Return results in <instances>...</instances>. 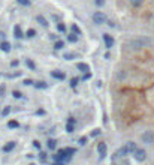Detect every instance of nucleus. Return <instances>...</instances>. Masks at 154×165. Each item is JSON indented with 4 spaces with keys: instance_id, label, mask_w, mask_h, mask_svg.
I'll list each match as a JSON object with an SVG mask.
<instances>
[{
    "instance_id": "2",
    "label": "nucleus",
    "mask_w": 154,
    "mask_h": 165,
    "mask_svg": "<svg viewBox=\"0 0 154 165\" xmlns=\"http://www.w3.org/2000/svg\"><path fill=\"white\" fill-rule=\"evenodd\" d=\"M91 18H93L94 24H97V26H99V24H103V23L106 21V15L103 14V12H100V11H97V12H94V14H93Z\"/></svg>"
},
{
    "instance_id": "30",
    "label": "nucleus",
    "mask_w": 154,
    "mask_h": 165,
    "mask_svg": "<svg viewBox=\"0 0 154 165\" xmlns=\"http://www.w3.org/2000/svg\"><path fill=\"white\" fill-rule=\"evenodd\" d=\"M66 132H67V134H72V132H74V125L67 123L66 125Z\"/></svg>"
},
{
    "instance_id": "42",
    "label": "nucleus",
    "mask_w": 154,
    "mask_h": 165,
    "mask_svg": "<svg viewBox=\"0 0 154 165\" xmlns=\"http://www.w3.org/2000/svg\"><path fill=\"white\" fill-rule=\"evenodd\" d=\"M49 38H51V39H54V41H57V35H49Z\"/></svg>"
},
{
    "instance_id": "1",
    "label": "nucleus",
    "mask_w": 154,
    "mask_h": 165,
    "mask_svg": "<svg viewBox=\"0 0 154 165\" xmlns=\"http://www.w3.org/2000/svg\"><path fill=\"white\" fill-rule=\"evenodd\" d=\"M151 44V39L150 38H145V36H142V38H138V39H133V41L130 42L129 45H130V48L133 50H139V48H144V47H147Z\"/></svg>"
},
{
    "instance_id": "9",
    "label": "nucleus",
    "mask_w": 154,
    "mask_h": 165,
    "mask_svg": "<svg viewBox=\"0 0 154 165\" xmlns=\"http://www.w3.org/2000/svg\"><path fill=\"white\" fill-rule=\"evenodd\" d=\"M115 155L120 156V158H124V156H127V155H130V153H129V150L126 149V146H123V147H120L118 150L115 152Z\"/></svg>"
},
{
    "instance_id": "36",
    "label": "nucleus",
    "mask_w": 154,
    "mask_h": 165,
    "mask_svg": "<svg viewBox=\"0 0 154 165\" xmlns=\"http://www.w3.org/2000/svg\"><path fill=\"white\" fill-rule=\"evenodd\" d=\"M23 82H24L26 86H32V84H34V82L32 81V80H28V78H27V80H24V81H23Z\"/></svg>"
},
{
    "instance_id": "5",
    "label": "nucleus",
    "mask_w": 154,
    "mask_h": 165,
    "mask_svg": "<svg viewBox=\"0 0 154 165\" xmlns=\"http://www.w3.org/2000/svg\"><path fill=\"white\" fill-rule=\"evenodd\" d=\"M97 152H99V156H100V158H105V156H106V152H108L106 143H99V144H97Z\"/></svg>"
},
{
    "instance_id": "40",
    "label": "nucleus",
    "mask_w": 154,
    "mask_h": 165,
    "mask_svg": "<svg viewBox=\"0 0 154 165\" xmlns=\"http://www.w3.org/2000/svg\"><path fill=\"white\" fill-rule=\"evenodd\" d=\"M3 93H5V86L0 87V96H3Z\"/></svg>"
},
{
    "instance_id": "28",
    "label": "nucleus",
    "mask_w": 154,
    "mask_h": 165,
    "mask_svg": "<svg viewBox=\"0 0 154 165\" xmlns=\"http://www.w3.org/2000/svg\"><path fill=\"white\" fill-rule=\"evenodd\" d=\"M17 2H18L20 5H23V6H30V3H32L30 0H17Z\"/></svg>"
},
{
    "instance_id": "18",
    "label": "nucleus",
    "mask_w": 154,
    "mask_h": 165,
    "mask_svg": "<svg viewBox=\"0 0 154 165\" xmlns=\"http://www.w3.org/2000/svg\"><path fill=\"white\" fill-rule=\"evenodd\" d=\"M26 65H27V68L30 69V71H34V69H36L34 62H33V60H30V59H26Z\"/></svg>"
},
{
    "instance_id": "41",
    "label": "nucleus",
    "mask_w": 154,
    "mask_h": 165,
    "mask_svg": "<svg viewBox=\"0 0 154 165\" xmlns=\"http://www.w3.org/2000/svg\"><path fill=\"white\" fill-rule=\"evenodd\" d=\"M53 165H64V162H60V161H54Z\"/></svg>"
},
{
    "instance_id": "12",
    "label": "nucleus",
    "mask_w": 154,
    "mask_h": 165,
    "mask_svg": "<svg viewBox=\"0 0 154 165\" xmlns=\"http://www.w3.org/2000/svg\"><path fill=\"white\" fill-rule=\"evenodd\" d=\"M47 146H48L49 150H55V149H57V141H55L54 138H49V140L47 141Z\"/></svg>"
},
{
    "instance_id": "20",
    "label": "nucleus",
    "mask_w": 154,
    "mask_h": 165,
    "mask_svg": "<svg viewBox=\"0 0 154 165\" xmlns=\"http://www.w3.org/2000/svg\"><path fill=\"white\" fill-rule=\"evenodd\" d=\"M33 86L36 87V89H47V87H48L47 82H44V81H36Z\"/></svg>"
},
{
    "instance_id": "45",
    "label": "nucleus",
    "mask_w": 154,
    "mask_h": 165,
    "mask_svg": "<svg viewBox=\"0 0 154 165\" xmlns=\"http://www.w3.org/2000/svg\"><path fill=\"white\" fill-rule=\"evenodd\" d=\"M0 38H5V33H3V32H0Z\"/></svg>"
},
{
    "instance_id": "14",
    "label": "nucleus",
    "mask_w": 154,
    "mask_h": 165,
    "mask_svg": "<svg viewBox=\"0 0 154 165\" xmlns=\"http://www.w3.org/2000/svg\"><path fill=\"white\" fill-rule=\"evenodd\" d=\"M36 21L39 23L40 26H44V27H48V21H47V18H44L42 15H38V17H36Z\"/></svg>"
},
{
    "instance_id": "10",
    "label": "nucleus",
    "mask_w": 154,
    "mask_h": 165,
    "mask_svg": "<svg viewBox=\"0 0 154 165\" xmlns=\"http://www.w3.org/2000/svg\"><path fill=\"white\" fill-rule=\"evenodd\" d=\"M51 77H53V78H57V80H64V78H66V75H64L61 71H53V72H51Z\"/></svg>"
},
{
    "instance_id": "11",
    "label": "nucleus",
    "mask_w": 154,
    "mask_h": 165,
    "mask_svg": "<svg viewBox=\"0 0 154 165\" xmlns=\"http://www.w3.org/2000/svg\"><path fill=\"white\" fill-rule=\"evenodd\" d=\"M0 50H2L3 53H9V51H11V44L6 41L0 42Z\"/></svg>"
},
{
    "instance_id": "6",
    "label": "nucleus",
    "mask_w": 154,
    "mask_h": 165,
    "mask_svg": "<svg viewBox=\"0 0 154 165\" xmlns=\"http://www.w3.org/2000/svg\"><path fill=\"white\" fill-rule=\"evenodd\" d=\"M103 42H105V47H106V48H111V47L114 45V38H112L111 35L105 33L103 35Z\"/></svg>"
},
{
    "instance_id": "15",
    "label": "nucleus",
    "mask_w": 154,
    "mask_h": 165,
    "mask_svg": "<svg viewBox=\"0 0 154 165\" xmlns=\"http://www.w3.org/2000/svg\"><path fill=\"white\" fill-rule=\"evenodd\" d=\"M126 149H127V150H129V153H133V152L136 150L138 147H136V144H135L133 141H129L127 144H126Z\"/></svg>"
},
{
    "instance_id": "37",
    "label": "nucleus",
    "mask_w": 154,
    "mask_h": 165,
    "mask_svg": "<svg viewBox=\"0 0 154 165\" xmlns=\"http://www.w3.org/2000/svg\"><path fill=\"white\" fill-rule=\"evenodd\" d=\"M18 60H12V62H11V66H12V68H15V66H18Z\"/></svg>"
},
{
    "instance_id": "46",
    "label": "nucleus",
    "mask_w": 154,
    "mask_h": 165,
    "mask_svg": "<svg viewBox=\"0 0 154 165\" xmlns=\"http://www.w3.org/2000/svg\"><path fill=\"white\" fill-rule=\"evenodd\" d=\"M30 165H34V164H30Z\"/></svg>"
},
{
    "instance_id": "16",
    "label": "nucleus",
    "mask_w": 154,
    "mask_h": 165,
    "mask_svg": "<svg viewBox=\"0 0 154 165\" xmlns=\"http://www.w3.org/2000/svg\"><path fill=\"white\" fill-rule=\"evenodd\" d=\"M8 128L9 129H17V128H20V123L17 120H9L8 122Z\"/></svg>"
},
{
    "instance_id": "22",
    "label": "nucleus",
    "mask_w": 154,
    "mask_h": 165,
    "mask_svg": "<svg viewBox=\"0 0 154 165\" xmlns=\"http://www.w3.org/2000/svg\"><path fill=\"white\" fill-rule=\"evenodd\" d=\"M75 57H76L75 53H64V54H63V59H66V60H72Z\"/></svg>"
},
{
    "instance_id": "7",
    "label": "nucleus",
    "mask_w": 154,
    "mask_h": 165,
    "mask_svg": "<svg viewBox=\"0 0 154 165\" xmlns=\"http://www.w3.org/2000/svg\"><path fill=\"white\" fill-rule=\"evenodd\" d=\"M13 36H15L17 39H21V38L24 36V33H23V29H21L20 24H17V26L13 27Z\"/></svg>"
},
{
    "instance_id": "32",
    "label": "nucleus",
    "mask_w": 154,
    "mask_h": 165,
    "mask_svg": "<svg viewBox=\"0 0 154 165\" xmlns=\"http://www.w3.org/2000/svg\"><path fill=\"white\" fill-rule=\"evenodd\" d=\"M57 30H59V32H64V30H66V27H64V24H61V23H59V24H57Z\"/></svg>"
},
{
    "instance_id": "35",
    "label": "nucleus",
    "mask_w": 154,
    "mask_h": 165,
    "mask_svg": "<svg viewBox=\"0 0 154 165\" xmlns=\"http://www.w3.org/2000/svg\"><path fill=\"white\" fill-rule=\"evenodd\" d=\"M97 135H100V129H94L91 132V137H97Z\"/></svg>"
},
{
    "instance_id": "29",
    "label": "nucleus",
    "mask_w": 154,
    "mask_h": 165,
    "mask_svg": "<svg viewBox=\"0 0 154 165\" xmlns=\"http://www.w3.org/2000/svg\"><path fill=\"white\" fill-rule=\"evenodd\" d=\"M11 113V107H5L3 110H2V116H8Z\"/></svg>"
},
{
    "instance_id": "17",
    "label": "nucleus",
    "mask_w": 154,
    "mask_h": 165,
    "mask_svg": "<svg viewBox=\"0 0 154 165\" xmlns=\"http://www.w3.org/2000/svg\"><path fill=\"white\" fill-rule=\"evenodd\" d=\"M75 152L76 150H75L74 147H66V149H64V153H66L67 158H72V156L75 155Z\"/></svg>"
},
{
    "instance_id": "19",
    "label": "nucleus",
    "mask_w": 154,
    "mask_h": 165,
    "mask_svg": "<svg viewBox=\"0 0 154 165\" xmlns=\"http://www.w3.org/2000/svg\"><path fill=\"white\" fill-rule=\"evenodd\" d=\"M67 41L69 42H78V35H75V33H69L67 35Z\"/></svg>"
},
{
    "instance_id": "39",
    "label": "nucleus",
    "mask_w": 154,
    "mask_h": 165,
    "mask_svg": "<svg viewBox=\"0 0 154 165\" xmlns=\"http://www.w3.org/2000/svg\"><path fill=\"white\" fill-rule=\"evenodd\" d=\"M67 123H70V125H75V119L74 117H70L69 120H67Z\"/></svg>"
},
{
    "instance_id": "43",
    "label": "nucleus",
    "mask_w": 154,
    "mask_h": 165,
    "mask_svg": "<svg viewBox=\"0 0 154 165\" xmlns=\"http://www.w3.org/2000/svg\"><path fill=\"white\" fill-rule=\"evenodd\" d=\"M88 78H90V74H88V72H87V74H85L84 77H82V80H88Z\"/></svg>"
},
{
    "instance_id": "4",
    "label": "nucleus",
    "mask_w": 154,
    "mask_h": 165,
    "mask_svg": "<svg viewBox=\"0 0 154 165\" xmlns=\"http://www.w3.org/2000/svg\"><path fill=\"white\" fill-rule=\"evenodd\" d=\"M133 156L138 162H144V161L147 159V152L144 150V149H136V150L133 152Z\"/></svg>"
},
{
    "instance_id": "34",
    "label": "nucleus",
    "mask_w": 154,
    "mask_h": 165,
    "mask_svg": "<svg viewBox=\"0 0 154 165\" xmlns=\"http://www.w3.org/2000/svg\"><path fill=\"white\" fill-rule=\"evenodd\" d=\"M94 3H96V6H103L105 5V0H94Z\"/></svg>"
},
{
    "instance_id": "24",
    "label": "nucleus",
    "mask_w": 154,
    "mask_h": 165,
    "mask_svg": "<svg viewBox=\"0 0 154 165\" xmlns=\"http://www.w3.org/2000/svg\"><path fill=\"white\" fill-rule=\"evenodd\" d=\"M70 30H72V33H75V35H81V29L76 26V24H72L70 26Z\"/></svg>"
},
{
    "instance_id": "44",
    "label": "nucleus",
    "mask_w": 154,
    "mask_h": 165,
    "mask_svg": "<svg viewBox=\"0 0 154 165\" xmlns=\"http://www.w3.org/2000/svg\"><path fill=\"white\" fill-rule=\"evenodd\" d=\"M38 114H39V116H42V114H45V111H44V110H39V111H38Z\"/></svg>"
},
{
    "instance_id": "33",
    "label": "nucleus",
    "mask_w": 154,
    "mask_h": 165,
    "mask_svg": "<svg viewBox=\"0 0 154 165\" xmlns=\"http://www.w3.org/2000/svg\"><path fill=\"white\" fill-rule=\"evenodd\" d=\"M12 96L18 99V98H21L23 95H21V92H18V90H13V92H12Z\"/></svg>"
},
{
    "instance_id": "31",
    "label": "nucleus",
    "mask_w": 154,
    "mask_h": 165,
    "mask_svg": "<svg viewBox=\"0 0 154 165\" xmlns=\"http://www.w3.org/2000/svg\"><path fill=\"white\" fill-rule=\"evenodd\" d=\"M78 143H80L81 146H85V144H87V138H85V137H81L80 140H78Z\"/></svg>"
},
{
    "instance_id": "8",
    "label": "nucleus",
    "mask_w": 154,
    "mask_h": 165,
    "mask_svg": "<svg viewBox=\"0 0 154 165\" xmlns=\"http://www.w3.org/2000/svg\"><path fill=\"white\" fill-rule=\"evenodd\" d=\"M15 146H17L15 141H9V143H6V144L3 146V149H2V150L5 152V153H9V152H12L13 149H15Z\"/></svg>"
},
{
    "instance_id": "26",
    "label": "nucleus",
    "mask_w": 154,
    "mask_h": 165,
    "mask_svg": "<svg viewBox=\"0 0 154 165\" xmlns=\"http://www.w3.org/2000/svg\"><path fill=\"white\" fill-rule=\"evenodd\" d=\"M47 158H48V155L45 153V152H40V153H39V159H40V162H45V161H47Z\"/></svg>"
},
{
    "instance_id": "23",
    "label": "nucleus",
    "mask_w": 154,
    "mask_h": 165,
    "mask_svg": "<svg viewBox=\"0 0 154 165\" xmlns=\"http://www.w3.org/2000/svg\"><path fill=\"white\" fill-rule=\"evenodd\" d=\"M26 36H27V38H30V39L34 38V36H36V30H34V29H28V30H27V33H26Z\"/></svg>"
},
{
    "instance_id": "3",
    "label": "nucleus",
    "mask_w": 154,
    "mask_h": 165,
    "mask_svg": "<svg viewBox=\"0 0 154 165\" xmlns=\"http://www.w3.org/2000/svg\"><path fill=\"white\" fill-rule=\"evenodd\" d=\"M141 140H142V143H145V144H153V143H154V134H153V131L142 132Z\"/></svg>"
},
{
    "instance_id": "21",
    "label": "nucleus",
    "mask_w": 154,
    "mask_h": 165,
    "mask_svg": "<svg viewBox=\"0 0 154 165\" xmlns=\"http://www.w3.org/2000/svg\"><path fill=\"white\" fill-rule=\"evenodd\" d=\"M63 47H64V42L60 41V39H57V41H55V44H54V48H55V50H61Z\"/></svg>"
},
{
    "instance_id": "38",
    "label": "nucleus",
    "mask_w": 154,
    "mask_h": 165,
    "mask_svg": "<svg viewBox=\"0 0 154 165\" xmlns=\"http://www.w3.org/2000/svg\"><path fill=\"white\" fill-rule=\"evenodd\" d=\"M33 146L36 147V149H40V143H39V141H33Z\"/></svg>"
},
{
    "instance_id": "13",
    "label": "nucleus",
    "mask_w": 154,
    "mask_h": 165,
    "mask_svg": "<svg viewBox=\"0 0 154 165\" xmlns=\"http://www.w3.org/2000/svg\"><path fill=\"white\" fill-rule=\"evenodd\" d=\"M76 68L80 69L81 72H85V74L90 71V66H88L87 63H78V65H76Z\"/></svg>"
},
{
    "instance_id": "27",
    "label": "nucleus",
    "mask_w": 154,
    "mask_h": 165,
    "mask_svg": "<svg viewBox=\"0 0 154 165\" xmlns=\"http://www.w3.org/2000/svg\"><path fill=\"white\" fill-rule=\"evenodd\" d=\"M78 82H80V78H76V77L72 78V80H70V87H76V86H78Z\"/></svg>"
},
{
    "instance_id": "25",
    "label": "nucleus",
    "mask_w": 154,
    "mask_h": 165,
    "mask_svg": "<svg viewBox=\"0 0 154 165\" xmlns=\"http://www.w3.org/2000/svg\"><path fill=\"white\" fill-rule=\"evenodd\" d=\"M129 2H130V5H132V6L139 8L142 5V2H144V0H129Z\"/></svg>"
}]
</instances>
